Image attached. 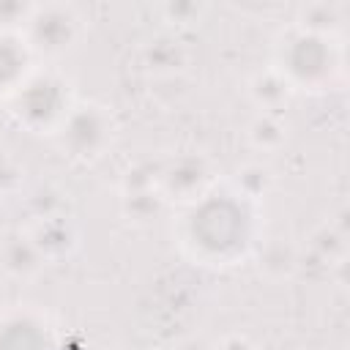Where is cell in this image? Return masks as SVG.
Returning <instances> with one entry per match:
<instances>
[{
	"label": "cell",
	"instance_id": "cell-1",
	"mask_svg": "<svg viewBox=\"0 0 350 350\" xmlns=\"http://www.w3.org/2000/svg\"><path fill=\"white\" fill-rule=\"evenodd\" d=\"M254 202L235 189L221 191L213 186L202 200L186 205L180 246L202 265H235L254 249Z\"/></svg>",
	"mask_w": 350,
	"mask_h": 350
},
{
	"label": "cell",
	"instance_id": "cell-2",
	"mask_svg": "<svg viewBox=\"0 0 350 350\" xmlns=\"http://www.w3.org/2000/svg\"><path fill=\"white\" fill-rule=\"evenodd\" d=\"M271 68L287 82L293 93H323L342 77V46L334 36L293 25L279 38Z\"/></svg>",
	"mask_w": 350,
	"mask_h": 350
},
{
	"label": "cell",
	"instance_id": "cell-3",
	"mask_svg": "<svg viewBox=\"0 0 350 350\" xmlns=\"http://www.w3.org/2000/svg\"><path fill=\"white\" fill-rule=\"evenodd\" d=\"M77 90L57 68L38 66L5 101L11 118L30 134L55 137L77 107Z\"/></svg>",
	"mask_w": 350,
	"mask_h": 350
},
{
	"label": "cell",
	"instance_id": "cell-4",
	"mask_svg": "<svg viewBox=\"0 0 350 350\" xmlns=\"http://www.w3.org/2000/svg\"><path fill=\"white\" fill-rule=\"evenodd\" d=\"M118 134V123L109 107L98 101H77L74 112L55 134L60 150L77 161H96L101 159Z\"/></svg>",
	"mask_w": 350,
	"mask_h": 350
},
{
	"label": "cell",
	"instance_id": "cell-5",
	"mask_svg": "<svg viewBox=\"0 0 350 350\" xmlns=\"http://www.w3.org/2000/svg\"><path fill=\"white\" fill-rule=\"evenodd\" d=\"M33 49V55L41 57H60L68 49L77 46V41L85 33L82 14L68 3H44L33 5L27 22L19 30Z\"/></svg>",
	"mask_w": 350,
	"mask_h": 350
},
{
	"label": "cell",
	"instance_id": "cell-6",
	"mask_svg": "<svg viewBox=\"0 0 350 350\" xmlns=\"http://www.w3.org/2000/svg\"><path fill=\"white\" fill-rule=\"evenodd\" d=\"M213 186H219V180L213 172V161L205 153H180L159 167L156 178V191L161 194V200L178 202L183 208L202 200Z\"/></svg>",
	"mask_w": 350,
	"mask_h": 350
},
{
	"label": "cell",
	"instance_id": "cell-7",
	"mask_svg": "<svg viewBox=\"0 0 350 350\" xmlns=\"http://www.w3.org/2000/svg\"><path fill=\"white\" fill-rule=\"evenodd\" d=\"M0 350H57V339L49 317L33 306L3 309Z\"/></svg>",
	"mask_w": 350,
	"mask_h": 350
},
{
	"label": "cell",
	"instance_id": "cell-8",
	"mask_svg": "<svg viewBox=\"0 0 350 350\" xmlns=\"http://www.w3.org/2000/svg\"><path fill=\"white\" fill-rule=\"evenodd\" d=\"M22 230L27 232V238L33 241V246L41 252V257L46 262L71 257L77 252V246H79V230H77L74 219L66 216V213H57V216H36Z\"/></svg>",
	"mask_w": 350,
	"mask_h": 350
},
{
	"label": "cell",
	"instance_id": "cell-9",
	"mask_svg": "<svg viewBox=\"0 0 350 350\" xmlns=\"http://www.w3.org/2000/svg\"><path fill=\"white\" fill-rule=\"evenodd\" d=\"M38 68V57L19 30H0V98L8 101Z\"/></svg>",
	"mask_w": 350,
	"mask_h": 350
},
{
	"label": "cell",
	"instance_id": "cell-10",
	"mask_svg": "<svg viewBox=\"0 0 350 350\" xmlns=\"http://www.w3.org/2000/svg\"><path fill=\"white\" fill-rule=\"evenodd\" d=\"M44 265L46 260L41 257V252L33 246V241L22 227L0 232V271L8 279L30 282L44 271Z\"/></svg>",
	"mask_w": 350,
	"mask_h": 350
},
{
	"label": "cell",
	"instance_id": "cell-11",
	"mask_svg": "<svg viewBox=\"0 0 350 350\" xmlns=\"http://www.w3.org/2000/svg\"><path fill=\"white\" fill-rule=\"evenodd\" d=\"M189 60V52L186 46L175 38V36H159L148 44H142L139 49V66L142 71L148 74H156V77H170V74H178Z\"/></svg>",
	"mask_w": 350,
	"mask_h": 350
},
{
	"label": "cell",
	"instance_id": "cell-12",
	"mask_svg": "<svg viewBox=\"0 0 350 350\" xmlns=\"http://www.w3.org/2000/svg\"><path fill=\"white\" fill-rule=\"evenodd\" d=\"M246 93L252 98V104L260 109V112H271V115H279V109H284V104L290 101L293 90L287 88V82L268 66L265 71H257L249 85H246Z\"/></svg>",
	"mask_w": 350,
	"mask_h": 350
},
{
	"label": "cell",
	"instance_id": "cell-13",
	"mask_svg": "<svg viewBox=\"0 0 350 350\" xmlns=\"http://www.w3.org/2000/svg\"><path fill=\"white\" fill-rule=\"evenodd\" d=\"M287 139V126L279 115L257 112L246 126V142L260 153H276Z\"/></svg>",
	"mask_w": 350,
	"mask_h": 350
},
{
	"label": "cell",
	"instance_id": "cell-14",
	"mask_svg": "<svg viewBox=\"0 0 350 350\" xmlns=\"http://www.w3.org/2000/svg\"><path fill=\"white\" fill-rule=\"evenodd\" d=\"M295 265H298V252L284 241H273L260 252V271H265L271 279L290 276Z\"/></svg>",
	"mask_w": 350,
	"mask_h": 350
},
{
	"label": "cell",
	"instance_id": "cell-15",
	"mask_svg": "<svg viewBox=\"0 0 350 350\" xmlns=\"http://www.w3.org/2000/svg\"><path fill=\"white\" fill-rule=\"evenodd\" d=\"M167 202L161 200V194L156 189L150 191H137V194H123V213L137 221V224H148L150 219H156L161 213Z\"/></svg>",
	"mask_w": 350,
	"mask_h": 350
},
{
	"label": "cell",
	"instance_id": "cell-16",
	"mask_svg": "<svg viewBox=\"0 0 350 350\" xmlns=\"http://www.w3.org/2000/svg\"><path fill=\"white\" fill-rule=\"evenodd\" d=\"M271 172L262 167V164H246L238 170V178H235V191L241 197H246L249 202H257L268 189H271Z\"/></svg>",
	"mask_w": 350,
	"mask_h": 350
},
{
	"label": "cell",
	"instance_id": "cell-17",
	"mask_svg": "<svg viewBox=\"0 0 350 350\" xmlns=\"http://www.w3.org/2000/svg\"><path fill=\"white\" fill-rule=\"evenodd\" d=\"M156 14H159L161 25L180 30V27H189V25L200 22L202 14H205V5H197V3H164V5L156 8Z\"/></svg>",
	"mask_w": 350,
	"mask_h": 350
},
{
	"label": "cell",
	"instance_id": "cell-18",
	"mask_svg": "<svg viewBox=\"0 0 350 350\" xmlns=\"http://www.w3.org/2000/svg\"><path fill=\"white\" fill-rule=\"evenodd\" d=\"M25 186V164L0 145V194H16Z\"/></svg>",
	"mask_w": 350,
	"mask_h": 350
},
{
	"label": "cell",
	"instance_id": "cell-19",
	"mask_svg": "<svg viewBox=\"0 0 350 350\" xmlns=\"http://www.w3.org/2000/svg\"><path fill=\"white\" fill-rule=\"evenodd\" d=\"M33 3H0V30H22Z\"/></svg>",
	"mask_w": 350,
	"mask_h": 350
},
{
	"label": "cell",
	"instance_id": "cell-20",
	"mask_svg": "<svg viewBox=\"0 0 350 350\" xmlns=\"http://www.w3.org/2000/svg\"><path fill=\"white\" fill-rule=\"evenodd\" d=\"M216 350H257V347L252 345V339L246 334H227V336H221Z\"/></svg>",
	"mask_w": 350,
	"mask_h": 350
}]
</instances>
